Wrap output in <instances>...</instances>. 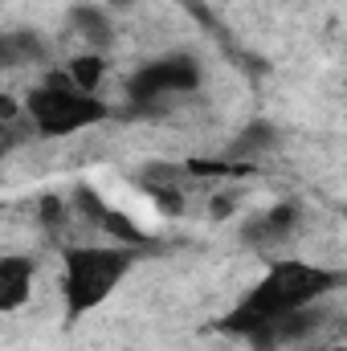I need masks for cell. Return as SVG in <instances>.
<instances>
[{"label": "cell", "instance_id": "1", "mask_svg": "<svg viewBox=\"0 0 347 351\" xmlns=\"http://www.w3.org/2000/svg\"><path fill=\"white\" fill-rule=\"evenodd\" d=\"M335 282H339V278H335L331 269H323V265L298 262V258H282V262L270 265V269L261 274L258 286L221 319V331L241 335V339H254L261 348V343L270 339V331H274L282 319H290V315L315 306Z\"/></svg>", "mask_w": 347, "mask_h": 351}, {"label": "cell", "instance_id": "2", "mask_svg": "<svg viewBox=\"0 0 347 351\" xmlns=\"http://www.w3.org/2000/svg\"><path fill=\"white\" fill-rule=\"evenodd\" d=\"M135 245H106V241H86V245H70L62 254V298H66V315L82 319L90 311H98L119 286L123 278L135 269Z\"/></svg>", "mask_w": 347, "mask_h": 351}, {"label": "cell", "instance_id": "3", "mask_svg": "<svg viewBox=\"0 0 347 351\" xmlns=\"http://www.w3.org/2000/svg\"><path fill=\"white\" fill-rule=\"evenodd\" d=\"M25 119H29V127L37 135L66 139V135H82L90 127L106 123L110 119V106L98 94L78 90L70 78L49 74L45 82H37V86L25 94Z\"/></svg>", "mask_w": 347, "mask_h": 351}, {"label": "cell", "instance_id": "4", "mask_svg": "<svg viewBox=\"0 0 347 351\" xmlns=\"http://www.w3.org/2000/svg\"><path fill=\"white\" fill-rule=\"evenodd\" d=\"M196 86H200V66L184 53H172V58H160V62L143 66L127 82V94H131V102L152 106V102L172 98V94H192Z\"/></svg>", "mask_w": 347, "mask_h": 351}, {"label": "cell", "instance_id": "5", "mask_svg": "<svg viewBox=\"0 0 347 351\" xmlns=\"http://www.w3.org/2000/svg\"><path fill=\"white\" fill-rule=\"evenodd\" d=\"M33 274L37 262L29 254H4L0 258V311H21L33 294Z\"/></svg>", "mask_w": 347, "mask_h": 351}, {"label": "cell", "instance_id": "6", "mask_svg": "<svg viewBox=\"0 0 347 351\" xmlns=\"http://www.w3.org/2000/svg\"><path fill=\"white\" fill-rule=\"evenodd\" d=\"M294 225H298V204H274V208H265L261 217H254L250 225H246V241H286L290 233H294Z\"/></svg>", "mask_w": 347, "mask_h": 351}, {"label": "cell", "instance_id": "7", "mask_svg": "<svg viewBox=\"0 0 347 351\" xmlns=\"http://www.w3.org/2000/svg\"><path fill=\"white\" fill-rule=\"evenodd\" d=\"M70 25L82 33V41H86L94 53H102V49L115 45V25H110V16H106L102 8H94V4H78V8L70 12Z\"/></svg>", "mask_w": 347, "mask_h": 351}, {"label": "cell", "instance_id": "8", "mask_svg": "<svg viewBox=\"0 0 347 351\" xmlns=\"http://www.w3.org/2000/svg\"><path fill=\"white\" fill-rule=\"evenodd\" d=\"M66 78H70V82H74L78 90L94 94V90H98V82L106 78V62H102V53L86 49V53L70 58V62H66Z\"/></svg>", "mask_w": 347, "mask_h": 351}, {"label": "cell", "instance_id": "9", "mask_svg": "<svg viewBox=\"0 0 347 351\" xmlns=\"http://www.w3.org/2000/svg\"><path fill=\"white\" fill-rule=\"evenodd\" d=\"M254 139H274V131H270V127H254ZM250 147H265V143H246V139H241V147H237V152H250Z\"/></svg>", "mask_w": 347, "mask_h": 351}, {"label": "cell", "instance_id": "10", "mask_svg": "<svg viewBox=\"0 0 347 351\" xmlns=\"http://www.w3.org/2000/svg\"><path fill=\"white\" fill-rule=\"evenodd\" d=\"M323 351H347V348H323Z\"/></svg>", "mask_w": 347, "mask_h": 351}, {"label": "cell", "instance_id": "11", "mask_svg": "<svg viewBox=\"0 0 347 351\" xmlns=\"http://www.w3.org/2000/svg\"><path fill=\"white\" fill-rule=\"evenodd\" d=\"M344 213H347V208H344Z\"/></svg>", "mask_w": 347, "mask_h": 351}]
</instances>
